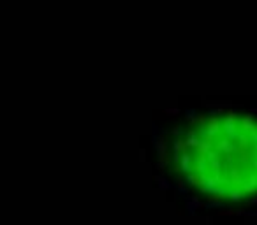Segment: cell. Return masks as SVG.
Segmentation results:
<instances>
[{
  "label": "cell",
  "mask_w": 257,
  "mask_h": 225,
  "mask_svg": "<svg viewBox=\"0 0 257 225\" xmlns=\"http://www.w3.org/2000/svg\"><path fill=\"white\" fill-rule=\"evenodd\" d=\"M168 158L178 181L217 202L257 197V115L208 111L183 120L169 136Z\"/></svg>",
  "instance_id": "6da1fadb"
}]
</instances>
